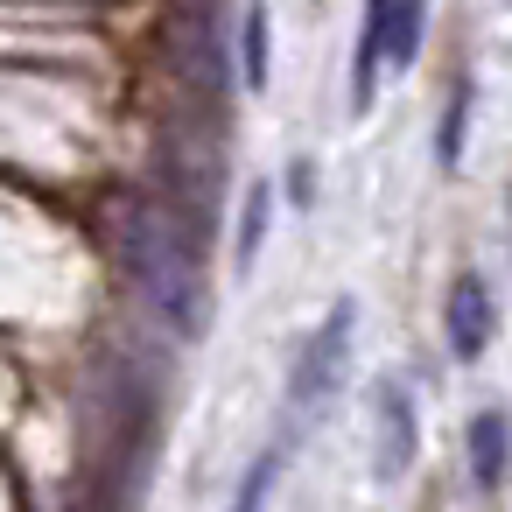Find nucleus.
<instances>
[{"label": "nucleus", "mask_w": 512, "mask_h": 512, "mask_svg": "<svg viewBox=\"0 0 512 512\" xmlns=\"http://www.w3.org/2000/svg\"><path fill=\"white\" fill-rule=\"evenodd\" d=\"M372 435H379L372 470H379L386 484H400V477L414 470V456H421V414H414L407 379H379V400H372Z\"/></svg>", "instance_id": "nucleus-3"}, {"label": "nucleus", "mask_w": 512, "mask_h": 512, "mask_svg": "<svg viewBox=\"0 0 512 512\" xmlns=\"http://www.w3.org/2000/svg\"><path fill=\"white\" fill-rule=\"evenodd\" d=\"M113 253L127 267V281L141 288V302L162 316V330L197 337L204 330V232L162 197V190H127L113 197Z\"/></svg>", "instance_id": "nucleus-1"}, {"label": "nucleus", "mask_w": 512, "mask_h": 512, "mask_svg": "<svg viewBox=\"0 0 512 512\" xmlns=\"http://www.w3.org/2000/svg\"><path fill=\"white\" fill-rule=\"evenodd\" d=\"M470 113H477V78L456 71V78H449V106H442V120H435V162H442V169H463Z\"/></svg>", "instance_id": "nucleus-6"}, {"label": "nucleus", "mask_w": 512, "mask_h": 512, "mask_svg": "<svg viewBox=\"0 0 512 512\" xmlns=\"http://www.w3.org/2000/svg\"><path fill=\"white\" fill-rule=\"evenodd\" d=\"M386 15V71H414L421 29H428V0H379Z\"/></svg>", "instance_id": "nucleus-7"}, {"label": "nucleus", "mask_w": 512, "mask_h": 512, "mask_svg": "<svg viewBox=\"0 0 512 512\" xmlns=\"http://www.w3.org/2000/svg\"><path fill=\"white\" fill-rule=\"evenodd\" d=\"M288 197H295L302 211L316 204V162H309V155H295V169H288Z\"/></svg>", "instance_id": "nucleus-11"}, {"label": "nucleus", "mask_w": 512, "mask_h": 512, "mask_svg": "<svg viewBox=\"0 0 512 512\" xmlns=\"http://www.w3.org/2000/svg\"><path fill=\"white\" fill-rule=\"evenodd\" d=\"M267 218H274V183H253L246 190V204H239V267H253L260 260V239H267Z\"/></svg>", "instance_id": "nucleus-10"}, {"label": "nucleus", "mask_w": 512, "mask_h": 512, "mask_svg": "<svg viewBox=\"0 0 512 512\" xmlns=\"http://www.w3.org/2000/svg\"><path fill=\"white\" fill-rule=\"evenodd\" d=\"M239 85L267 92V0H246V29H239Z\"/></svg>", "instance_id": "nucleus-9"}, {"label": "nucleus", "mask_w": 512, "mask_h": 512, "mask_svg": "<svg viewBox=\"0 0 512 512\" xmlns=\"http://www.w3.org/2000/svg\"><path fill=\"white\" fill-rule=\"evenodd\" d=\"M351 337H358V302L351 295H337L330 302V316L302 337V351H295V365H288V407H281V449H295V435L337 400V386H344V372H351Z\"/></svg>", "instance_id": "nucleus-2"}, {"label": "nucleus", "mask_w": 512, "mask_h": 512, "mask_svg": "<svg viewBox=\"0 0 512 512\" xmlns=\"http://www.w3.org/2000/svg\"><path fill=\"white\" fill-rule=\"evenodd\" d=\"M491 330H498V302H491L484 274H477V267L449 274V288H442V337H449V358H463V365L484 358Z\"/></svg>", "instance_id": "nucleus-4"}, {"label": "nucleus", "mask_w": 512, "mask_h": 512, "mask_svg": "<svg viewBox=\"0 0 512 512\" xmlns=\"http://www.w3.org/2000/svg\"><path fill=\"white\" fill-rule=\"evenodd\" d=\"M281 470H288V449H281V442H267V449L246 463V477H239V491H232V505H225V512H267V498H274Z\"/></svg>", "instance_id": "nucleus-8"}, {"label": "nucleus", "mask_w": 512, "mask_h": 512, "mask_svg": "<svg viewBox=\"0 0 512 512\" xmlns=\"http://www.w3.org/2000/svg\"><path fill=\"white\" fill-rule=\"evenodd\" d=\"M463 449H470V484L498 491L512 477V414L505 407H477L470 428H463Z\"/></svg>", "instance_id": "nucleus-5"}]
</instances>
